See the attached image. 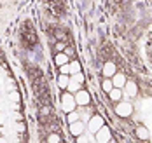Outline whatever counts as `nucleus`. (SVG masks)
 I'll list each match as a JSON object with an SVG mask.
<instances>
[{"label":"nucleus","mask_w":152,"mask_h":143,"mask_svg":"<svg viewBox=\"0 0 152 143\" xmlns=\"http://www.w3.org/2000/svg\"><path fill=\"white\" fill-rule=\"evenodd\" d=\"M114 113H115L119 119H129V117L135 113V107H133L131 101L121 99V101L114 103Z\"/></svg>","instance_id":"1"},{"label":"nucleus","mask_w":152,"mask_h":143,"mask_svg":"<svg viewBox=\"0 0 152 143\" xmlns=\"http://www.w3.org/2000/svg\"><path fill=\"white\" fill-rule=\"evenodd\" d=\"M138 94H140V86H138V82L133 80V79H128L126 84H124V87H122V99L131 101V99L137 98Z\"/></svg>","instance_id":"2"},{"label":"nucleus","mask_w":152,"mask_h":143,"mask_svg":"<svg viewBox=\"0 0 152 143\" xmlns=\"http://www.w3.org/2000/svg\"><path fill=\"white\" fill-rule=\"evenodd\" d=\"M86 122H88V124H86V129H88L89 133H93V134H94L100 127L105 126V117H103V115H100V113H93V115L88 119V120H86Z\"/></svg>","instance_id":"3"},{"label":"nucleus","mask_w":152,"mask_h":143,"mask_svg":"<svg viewBox=\"0 0 152 143\" xmlns=\"http://www.w3.org/2000/svg\"><path fill=\"white\" fill-rule=\"evenodd\" d=\"M61 110L65 112V113L77 110L75 98H74V94H72V93H68V91H65V93L61 94Z\"/></svg>","instance_id":"4"},{"label":"nucleus","mask_w":152,"mask_h":143,"mask_svg":"<svg viewBox=\"0 0 152 143\" xmlns=\"http://www.w3.org/2000/svg\"><path fill=\"white\" fill-rule=\"evenodd\" d=\"M75 103L77 107H80V108H86V107H89L91 105V93L89 91H86V89H80V91H77L75 94Z\"/></svg>","instance_id":"5"},{"label":"nucleus","mask_w":152,"mask_h":143,"mask_svg":"<svg viewBox=\"0 0 152 143\" xmlns=\"http://www.w3.org/2000/svg\"><path fill=\"white\" fill-rule=\"evenodd\" d=\"M93 136H94L96 143H108L112 138H114V136H112V129L107 126V124L103 127H100V129H98Z\"/></svg>","instance_id":"6"},{"label":"nucleus","mask_w":152,"mask_h":143,"mask_svg":"<svg viewBox=\"0 0 152 143\" xmlns=\"http://www.w3.org/2000/svg\"><path fill=\"white\" fill-rule=\"evenodd\" d=\"M117 72H119V70H117V65H115L114 60H107L105 63L102 65V75H103L105 79H112Z\"/></svg>","instance_id":"7"},{"label":"nucleus","mask_w":152,"mask_h":143,"mask_svg":"<svg viewBox=\"0 0 152 143\" xmlns=\"http://www.w3.org/2000/svg\"><path fill=\"white\" fill-rule=\"evenodd\" d=\"M133 134H135V138L138 142H149L151 140V131H149V127L143 126V124H137L135 129H133Z\"/></svg>","instance_id":"8"},{"label":"nucleus","mask_w":152,"mask_h":143,"mask_svg":"<svg viewBox=\"0 0 152 143\" xmlns=\"http://www.w3.org/2000/svg\"><path fill=\"white\" fill-rule=\"evenodd\" d=\"M68 131H70V136H79V134H82V133H86V124H84V120H77V122H72V124H68Z\"/></svg>","instance_id":"9"},{"label":"nucleus","mask_w":152,"mask_h":143,"mask_svg":"<svg viewBox=\"0 0 152 143\" xmlns=\"http://www.w3.org/2000/svg\"><path fill=\"white\" fill-rule=\"evenodd\" d=\"M126 80H128V75H126L124 72H117V73L112 77V86L117 87V89H122L124 84H126Z\"/></svg>","instance_id":"10"},{"label":"nucleus","mask_w":152,"mask_h":143,"mask_svg":"<svg viewBox=\"0 0 152 143\" xmlns=\"http://www.w3.org/2000/svg\"><path fill=\"white\" fill-rule=\"evenodd\" d=\"M107 98L110 103H117L122 99V89H117V87H112L108 93H107Z\"/></svg>","instance_id":"11"},{"label":"nucleus","mask_w":152,"mask_h":143,"mask_svg":"<svg viewBox=\"0 0 152 143\" xmlns=\"http://www.w3.org/2000/svg\"><path fill=\"white\" fill-rule=\"evenodd\" d=\"M66 63H70V56L66 52H56L54 54V65H56V68H60L61 65H66Z\"/></svg>","instance_id":"12"},{"label":"nucleus","mask_w":152,"mask_h":143,"mask_svg":"<svg viewBox=\"0 0 152 143\" xmlns=\"http://www.w3.org/2000/svg\"><path fill=\"white\" fill-rule=\"evenodd\" d=\"M68 82H70V75H63V73H60V75H58V79H56V84H58V87H60V89H66Z\"/></svg>","instance_id":"13"},{"label":"nucleus","mask_w":152,"mask_h":143,"mask_svg":"<svg viewBox=\"0 0 152 143\" xmlns=\"http://www.w3.org/2000/svg\"><path fill=\"white\" fill-rule=\"evenodd\" d=\"M80 89H82V84H79V82H75V80L70 79L68 86H66V91H68V93H72V94H75L77 91H80Z\"/></svg>","instance_id":"14"},{"label":"nucleus","mask_w":152,"mask_h":143,"mask_svg":"<svg viewBox=\"0 0 152 143\" xmlns=\"http://www.w3.org/2000/svg\"><path fill=\"white\" fill-rule=\"evenodd\" d=\"M70 75H75V73H79V72H82V66H80V63L77 61V60H70Z\"/></svg>","instance_id":"15"},{"label":"nucleus","mask_w":152,"mask_h":143,"mask_svg":"<svg viewBox=\"0 0 152 143\" xmlns=\"http://www.w3.org/2000/svg\"><path fill=\"white\" fill-rule=\"evenodd\" d=\"M77 120H80V113H79V110H74V112H68V113H66V122H68V124L77 122Z\"/></svg>","instance_id":"16"},{"label":"nucleus","mask_w":152,"mask_h":143,"mask_svg":"<svg viewBox=\"0 0 152 143\" xmlns=\"http://www.w3.org/2000/svg\"><path fill=\"white\" fill-rule=\"evenodd\" d=\"M60 142H61V136L56 131H53V133L47 134V143H60Z\"/></svg>","instance_id":"17"},{"label":"nucleus","mask_w":152,"mask_h":143,"mask_svg":"<svg viewBox=\"0 0 152 143\" xmlns=\"http://www.w3.org/2000/svg\"><path fill=\"white\" fill-rule=\"evenodd\" d=\"M100 86H102L103 93H108V91H110V89L114 87V86H112V79H103V80H102V84H100Z\"/></svg>","instance_id":"18"},{"label":"nucleus","mask_w":152,"mask_h":143,"mask_svg":"<svg viewBox=\"0 0 152 143\" xmlns=\"http://www.w3.org/2000/svg\"><path fill=\"white\" fill-rule=\"evenodd\" d=\"M70 79L79 82V84H84V82H86V75H84L82 72H79V73H75V75H70Z\"/></svg>","instance_id":"19"},{"label":"nucleus","mask_w":152,"mask_h":143,"mask_svg":"<svg viewBox=\"0 0 152 143\" xmlns=\"http://www.w3.org/2000/svg\"><path fill=\"white\" fill-rule=\"evenodd\" d=\"M75 143H89V136L86 133H82V134L75 136Z\"/></svg>","instance_id":"20"},{"label":"nucleus","mask_w":152,"mask_h":143,"mask_svg":"<svg viewBox=\"0 0 152 143\" xmlns=\"http://www.w3.org/2000/svg\"><path fill=\"white\" fill-rule=\"evenodd\" d=\"M58 70H60V73H63V75H70V65H68V63H66V65H61Z\"/></svg>","instance_id":"21"},{"label":"nucleus","mask_w":152,"mask_h":143,"mask_svg":"<svg viewBox=\"0 0 152 143\" xmlns=\"http://www.w3.org/2000/svg\"><path fill=\"white\" fill-rule=\"evenodd\" d=\"M0 143H9V142H7V138H5V136H0Z\"/></svg>","instance_id":"22"},{"label":"nucleus","mask_w":152,"mask_h":143,"mask_svg":"<svg viewBox=\"0 0 152 143\" xmlns=\"http://www.w3.org/2000/svg\"><path fill=\"white\" fill-rule=\"evenodd\" d=\"M2 124H4V115L0 113V126H2Z\"/></svg>","instance_id":"23"},{"label":"nucleus","mask_w":152,"mask_h":143,"mask_svg":"<svg viewBox=\"0 0 152 143\" xmlns=\"http://www.w3.org/2000/svg\"><path fill=\"white\" fill-rule=\"evenodd\" d=\"M108 143H117V142H115V140H114V138H112V140H110V142H108Z\"/></svg>","instance_id":"24"},{"label":"nucleus","mask_w":152,"mask_h":143,"mask_svg":"<svg viewBox=\"0 0 152 143\" xmlns=\"http://www.w3.org/2000/svg\"><path fill=\"white\" fill-rule=\"evenodd\" d=\"M60 143H65V142H60Z\"/></svg>","instance_id":"25"}]
</instances>
